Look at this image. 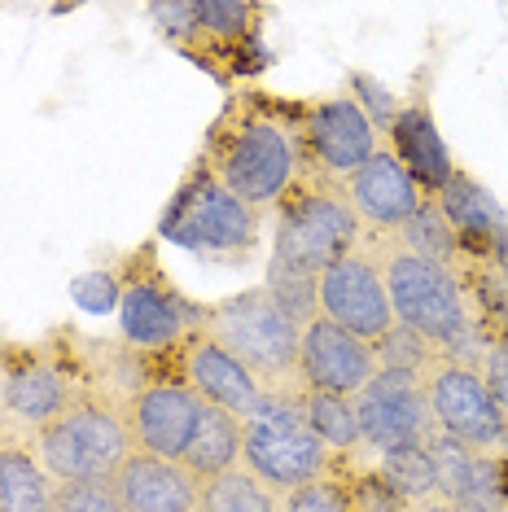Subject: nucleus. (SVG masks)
<instances>
[{
	"instance_id": "obj_17",
	"label": "nucleus",
	"mask_w": 508,
	"mask_h": 512,
	"mask_svg": "<svg viewBox=\"0 0 508 512\" xmlns=\"http://www.w3.org/2000/svg\"><path fill=\"white\" fill-rule=\"evenodd\" d=\"M430 456L438 473V499H452L465 512H504L508 491H504V469L487 451H473L465 442L434 434Z\"/></svg>"
},
{
	"instance_id": "obj_33",
	"label": "nucleus",
	"mask_w": 508,
	"mask_h": 512,
	"mask_svg": "<svg viewBox=\"0 0 508 512\" xmlns=\"http://www.w3.org/2000/svg\"><path fill=\"white\" fill-rule=\"evenodd\" d=\"M351 92H355V106H360L364 114H368V123L377 127L381 136L390 132V127H395V119H399V101H395V92H390L386 84H377L373 75H351Z\"/></svg>"
},
{
	"instance_id": "obj_14",
	"label": "nucleus",
	"mask_w": 508,
	"mask_h": 512,
	"mask_svg": "<svg viewBox=\"0 0 508 512\" xmlns=\"http://www.w3.org/2000/svg\"><path fill=\"white\" fill-rule=\"evenodd\" d=\"M180 381L198 394L202 403L224 407V412L241 416V421H250V416L263 407V399H268L263 381L202 329L184 342V377Z\"/></svg>"
},
{
	"instance_id": "obj_30",
	"label": "nucleus",
	"mask_w": 508,
	"mask_h": 512,
	"mask_svg": "<svg viewBox=\"0 0 508 512\" xmlns=\"http://www.w3.org/2000/svg\"><path fill=\"white\" fill-rule=\"evenodd\" d=\"M193 18H198V36L237 40L250 31V22L259 18V9L237 5V0H198V5H193Z\"/></svg>"
},
{
	"instance_id": "obj_35",
	"label": "nucleus",
	"mask_w": 508,
	"mask_h": 512,
	"mask_svg": "<svg viewBox=\"0 0 508 512\" xmlns=\"http://www.w3.org/2000/svg\"><path fill=\"white\" fill-rule=\"evenodd\" d=\"M482 381H487V390H491V399L504 407V416H508V337H491L487 342V351H482Z\"/></svg>"
},
{
	"instance_id": "obj_16",
	"label": "nucleus",
	"mask_w": 508,
	"mask_h": 512,
	"mask_svg": "<svg viewBox=\"0 0 508 512\" xmlns=\"http://www.w3.org/2000/svg\"><path fill=\"white\" fill-rule=\"evenodd\" d=\"M346 197H351V206H355V215H360L364 228L395 237V232L412 219V211L421 206L425 193L417 189V180L408 176V167H403L390 149H377L360 171L346 176Z\"/></svg>"
},
{
	"instance_id": "obj_29",
	"label": "nucleus",
	"mask_w": 508,
	"mask_h": 512,
	"mask_svg": "<svg viewBox=\"0 0 508 512\" xmlns=\"http://www.w3.org/2000/svg\"><path fill=\"white\" fill-rule=\"evenodd\" d=\"M263 289L272 294L276 307L290 316L298 329H307L311 320L320 316V302H316V281L311 276H298V272H285V267H268V281Z\"/></svg>"
},
{
	"instance_id": "obj_2",
	"label": "nucleus",
	"mask_w": 508,
	"mask_h": 512,
	"mask_svg": "<svg viewBox=\"0 0 508 512\" xmlns=\"http://www.w3.org/2000/svg\"><path fill=\"white\" fill-rule=\"evenodd\" d=\"M303 171V132L268 110H237L211 141V176L250 211L281 202Z\"/></svg>"
},
{
	"instance_id": "obj_4",
	"label": "nucleus",
	"mask_w": 508,
	"mask_h": 512,
	"mask_svg": "<svg viewBox=\"0 0 508 512\" xmlns=\"http://www.w3.org/2000/svg\"><path fill=\"white\" fill-rule=\"evenodd\" d=\"M202 333H211L228 355H237L268 394H290L285 381H298V342L303 329L272 302L268 289H246L202 311Z\"/></svg>"
},
{
	"instance_id": "obj_21",
	"label": "nucleus",
	"mask_w": 508,
	"mask_h": 512,
	"mask_svg": "<svg viewBox=\"0 0 508 512\" xmlns=\"http://www.w3.org/2000/svg\"><path fill=\"white\" fill-rule=\"evenodd\" d=\"M434 202L443 206L447 219H452L460 246H487L495 254L508 250V224H504L500 202H495L478 180H469L465 171H456V176L434 193Z\"/></svg>"
},
{
	"instance_id": "obj_20",
	"label": "nucleus",
	"mask_w": 508,
	"mask_h": 512,
	"mask_svg": "<svg viewBox=\"0 0 508 512\" xmlns=\"http://www.w3.org/2000/svg\"><path fill=\"white\" fill-rule=\"evenodd\" d=\"M386 136L395 141V145H390V154L408 167V176L417 180L421 193L434 197L447 180L456 176L452 154H447L443 136H438V123L430 119V110H425V106H403L395 127H390Z\"/></svg>"
},
{
	"instance_id": "obj_6",
	"label": "nucleus",
	"mask_w": 508,
	"mask_h": 512,
	"mask_svg": "<svg viewBox=\"0 0 508 512\" xmlns=\"http://www.w3.org/2000/svg\"><path fill=\"white\" fill-rule=\"evenodd\" d=\"M241 464L263 477L276 495H290L298 486H311L333 469V451L311 434L298 390L268 394L263 407L246 421V442H241Z\"/></svg>"
},
{
	"instance_id": "obj_9",
	"label": "nucleus",
	"mask_w": 508,
	"mask_h": 512,
	"mask_svg": "<svg viewBox=\"0 0 508 512\" xmlns=\"http://www.w3.org/2000/svg\"><path fill=\"white\" fill-rule=\"evenodd\" d=\"M355 421H360V447L395 451V447H421L438 434L430 399H425V381L408 377V372H386L355 394Z\"/></svg>"
},
{
	"instance_id": "obj_12",
	"label": "nucleus",
	"mask_w": 508,
	"mask_h": 512,
	"mask_svg": "<svg viewBox=\"0 0 508 512\" xmlns=\"http://www.w3.org/2000/svg\"><path fill=\"white\" fill-rule=\"evenodd\" d=\"M202 399L184 381H149L127 399V429L136 451L158 460H180L202 416Z\"/></svg>"
},
{
	"instance_id": "obj_13",
	"label": "nucleus",
	"mask_w": 508,
	"mask_h": 512,
	"mask_svg": "<svg viewBox=\"0 0 508 512\" xmlns=\"http://www.w3.org/2000/svg\"><path fill=\"white\" fill-rule=\"evenodd\" d=\"M303 145L325 176H351L381 149V132L351 97H329L311 106L303 123Z\"/></svg>"
},
{
	"instance_id": "obj_3",
	"label": "nucleus",
	"mask_w": 508,
	"mask_h": 512,
	"mask_svg": "<svg viewBox=\"0 0 508 512\" xmlns=\"http://www.w3.org/2000/svg\"><path fill=\"white\" fill-rule=\"evenodd\" d=\"M364 241V224L355 215L351 197L338 184L320 180H298L290 193L281 197V219H276V241H272V263L298 276H320L346 254H355Z\"/></svg>"
},
{
	"instance_id": "obj_37",
	"label": "nucleus",
	"mask_w": 508,
	"mask_h": 512,
	"mask_svg": "<svg viewBox=\"0 0 508 512\" xmlns=\"http://www.w3.org/2000/svg\"><path fill=\"white\" fill-rule=\"evenodd\" d=\"M360 512H408V508H403V504H395V499H390L386 491H381V495H373V499H364V504H360Z\"/></svg>"
},
{
	"instance_id": "obj_31",
	"label": "nucleus",
	"mask_w": 508,
	"mask_h": 512,
	"mask_svg": "<svg viewBox=\"0 0 508 512\" xmlns=\"http://www.w3.org/2000/svg\"><path fill=\"white\" fill-rule=\"evenodd\" d=\"M53 512H127L114 482H57Z\"/></svg>"
},
{
	"instance_id": "obj_34",
	"label": "nucleus",
	"mask_w": 508,
	"mask_h": 512,
	"mask_svg": "<svg viewBox=\"0 0 508 512\" xmlns=\"http://www.w3.org/2000/svg\"><path fill=\"white\" fill-rule=\"evenodd\" d=\"M71 298L79 302V311H92V316H106V311H119L123 298V281L110 272H84L71 281Z\"/></svg>"
},
{
	"instance_id": "obj_26",
	"label": "nucleus",
	"mask_w": 508,
	"mask_h": 512,
	"mask_svg": "<svg viewBox=\"0 0 508 512\" xmlns=\"http://www.w3.org/2000/svg\"><path fill=\"white\" fill-rule=\"evenodd\" d=\"M281 504H285V495H276L246 464L206 477L202 495H198V512H281Z\"/></svg>"
},
{
	"instance_id": "obj_39",
	"label": "nucleus",
	"mask_w": 508,
	"mask_h": 512,
	"mask_svg": "<svg viewBox=\"0 0 508 512\" xmlns=\"http://www.w3.org/2000/svg\"><path fill=\"white\" fill-rule=\"evenodd\" d=\"M504 294H508V267H504Z\"/></svg>"
},
{
	"instance_id": "obj_24",
	"label": "nucleus",
	"mask_w": 508,
	"mask_h": 512,
	"mask_svg": "<svg viewBox=\"0 0 508 512\" xmlns=\"http://www.w3.org/2000/svg\"><path fill=\"white\" fill-rule=\"evenodd\" d=\"M377 477H381V491L395 499V504H403V508H417V504H425V499L438 495V473H434L430 442H421V447L381 451L377 456Z\"/></svg>"
},
{
	"instance_id": "obj_18",
	"label": "nucleus",
	"mask_w": 508,
	"mask_h": 512,
	"mask_svg": "<svg viewBox=\"0 0 508 512\" xmlns=\"http://www.w3.org/2000/svg\"><path fill=\"white\" fill-rule=\"evenodd\" d=\"M114 491L127 512H198L202 482L180 460L132 451V460L114 473Z\"/></svg>"
},
{
	"instance_id": "obj_1",
	"label": "nucleus",
	"mask_w": 508,
	"mask_h": 512,
	"mask_svg": "<svg viewBox=\"0 0 508 512\" xmlns=\"http://www.w3.org/2000/svg\"><path fill=\"white\" fill-rule=\"evenodd\" d=\"M377 263H381V276H386L395 324H403V329L425 337L430 346H438V355L447 364H469L465 346H473V355L482 359L487 342L478 337V320H473V311L465 302V285H460V276L452 267L417 259L399 241H386Z\"/></svg>"
},
{
	"instance_id": "obj_23",
	"label": "nucleus",
	"mask_w": 508,
	"mask_h": 512,
	"mask_svg": "<svg viewBox=\"0 0 508 512\" xmlns=\"http://www.w3.org/2000/svg\"><path fill=\"white\" fill-rule=\"evenodd\" d=\"M53 499L57 482L36 460V451L5 442L0 447V512H53Z\"/></svg>"
},
{
	"instance_id": "obj_5",
	"label": "nucleus",
	"mask_w": 508,
	"mask_h": 512,
	"mask_svg": "<svg viewBox=\"0 0 508 512\" xmlns=\"http://www.w3.org/2000/svg\"><path fill=\"white\" fill-rule=\"evenodd\" d=\"M36 460L53 482H114L136 442L127 416L101 399H75L57 421L36 429Z\"/></svg>"
},
{
	"instance_id": "obj_36",
	"label": "nucleus",
	"mask_w": 508,
	"mask_h": 512,
	"mask_svg": "<svg viewBox=\"0 0 508 512\" xmlns=\"http://www.w3.org/2000/svg\"><path fill=\"white\" fill-rule=\"evenodd\" d=\"M154 18L163 22V31L167 36H198V18H193V5H154Z\"/></svg>"
},
{
	"instance_id": "obj_27",
	"label": "nucleus",
	"mask_w": 508,
	"mask_h": 512,
	"mask_svg": "<svg viewBox=\"0 0 508 512\" xmlns=\"http://www.w3.org/2000/svg\"><path fill=\"white\" fill-rule=\"evenodd\" d=\"M298 407H303L311 434H316L333 456L360 447V421H355V403L342 394H320V390H298Z\"/></svg>"
},
{
	"instance_id": "obj_7",
	"label": "nucleus",
	"mask_w": 508,
	"mask_h": 512,
	"mask_svg": "<svg viewBox=\"0 0 508 512\" xmlns=\"http://www.w3.org/2000/svg\"><path fill=\"white\" fill-rule=\"evenodd\" d=\"M259 211H250L237 193L211 176V167L193 171V180L176 193L163 215V237L180 250L206 254V259H241L254 250Z\"/></svg>"
},
{
	"instance_id": "obj_32",
	"label": "nucleus",
	"mask_w": 508,
	"mask_h": 512,
	"mask_svg": "<svg viewBox=\"0 0 508 512\" xmlns=\"http://www.w3.org/2000/svg\"><path fill=\"white\" fill-rule=\"evenodd\" d=\"M281 512H360V504L351 499L342 482H333V477H320V482L311 486H298V491L285 495Z\"/></svg>"
},
{
	"instance_id": "obj_19",
	"label": "nucleus",
	"mask_w": 508,
	"mask_h": 512,
	"mask_svg": "<svg viewBox=\"0 0 508 512\" xmlns=\"http://www.w3.org/2000/svg\"><path fill=\"white\" fill-rule=\"evenodd\" d=\"M71 403H75L71 381L49 359H14V364L0 368V407L22 425L44 429Z\"/></svg>"
},
{
	"instance_id": "obj_22",
	"label": "nucleus",
	"mask_w": 508,
	"mask_h": 512,
	"mask_svg": "<svg viewBox=\"0 0 508 512\" xmlns=\"http://www.w3.org/2000/svg\"><path fill=\"white\" fill-rule=\"evenodd\" d=\"M241 442H246V421L233 412H224V407H202L198 416V429H193L189 447H184L180 464L189 469L198 482H206V477L215 473H228L241 464Z\"/></svg>"
},
{
	"instance_id": "obj_25",
	"label": "nucleus",
	"mask_w": 508,
	"mask_h": 512,
	"mask_svg": "<svg viewBox=\"0 0 508 512\" xmlns=\"http://www.w3.org/2000/svg\"><path fill=\"white\" fill-rule=\"evenodd\" d=\"M395 241H399L403 250L417 254V259H430V263H438V267H452V272H456V263L465 259V246H460L452 219L443 215V206H438L430 193L421 197V206L412 211L408 224L395 232Z\"/></svg>"
},
{
	"instance_id": "obj_28",
	"label": "nucleus",
	"mask_w": 508,
	"mask_h": 512,
	"mask_svg": "<svg viewBox=\"0 0 508 512\" xmlns=\"http://www.w3.org/2000/svg\"><path fill=\"white\" fill-rule=\"evenodd\" d=\"M373 355H377V368L386 372H408V377H430V368L438 364V346H430L425 337H417L412 329H403V324H395L381 342H373Z\"/></svg>"
},
{
	"instance_id": "obj_8",
	"label": "nucleus",
	"mask_w": 508,
	"mask_h": 512,
	"mask_svg": "<svg viewBox=\"0 0 508 512\" xmlns=\"http://www.w3.org/2000/svg\"><path fill=\"white\" fill-rule=\"evenodd\" d=\"M425 399H430L438 434L465 442L473 451H487V456L508 442V416L491 399L478 368L438 359L430 368V377H425Z\"/></svg>"
},
{
	"instance_id": "obj_15",
	"label": "nucleus",
	"mask_w": 508,
	"mask_h": 512,
	"mask_svg": "<svg viewBox=\"0 0 508 512\" xmlns=\"http://www.w3.org/2000/svg\"><path fill=\"white\" fill-rule=\"evenodd\" d=\"M202 316L184 298H176L163 281L154 276H136L123 285L119 298V329L136 351H167V346H184L198 333Z\"/></svg>"
},
{
	"instance_id": "obj_38",
	"label": "nucleus",
	"mask_w": 508,
	"mask_h": 512,
	"mask_svg": "<svg viewBox=\"0 0 508 512\" xmlns=\"http://www.w3.org/2000/svg\"><path fill=\"white\" fill-rule=\"evenodd\" d=\"M408 512H465V508H456L452 499H425V504H417V508H408Z\"/></svg>"
},
{
	"instance_id": "obj_10",
	"label": "nucleus",
	"mask_w": 508,
	"mask_h": 512,
	"mask_svg": "<svg viewBox=\"0 0 508 512\" xmlns=\"http://www.w3.org/2000/svg\"><path fill=\"white\" fill-rule=\"evenodd\" d=\"M316 302H320V320L355 333L368 346L395 329V311H390L386 276H381L377 254L355 250L342 263H333L316 281Z\"/></svg>"
},
{
	"instance_id": "obj_11",
	"label": "nucleus",
	"mask_w": 508,
	"mask_h": 512,
	"mask_svg": "<svg viewBox=\"0 0 508 512\" xmlns=\"http://www.w3.org/2000/svg\"><path fill=\"white\" fill-rule=\"evenodd\" d=\"M373 377H377V355L355 333H346L320 316L303 329V342H298V390L355 399Z\"/></svg>"
}]
</instances>
